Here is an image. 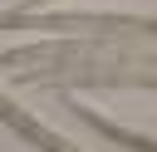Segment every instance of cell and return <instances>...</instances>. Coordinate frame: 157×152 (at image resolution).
<instances>
[{
  "instance_id": "obj_1",
  "label": "cell",
  "mask_w": 157,
  "mask_h": 152,
  "mask_svg": "<svg viewBox=\"0 0 157 152\" xmlns=\"http://www.w3.org/2000/svg\"><path fill=\"white\" fill-rule=\"evenodd\" d=\"M142 29L152 34V20H118V15H49V20H34V15H0V29Z\"/></svg>"
},
{
  "instance_id": "obj_3",
  "label": "cell",
  "mask_w": 157,
  "mask_h": 152,
  "mask_svg": "<svg viewBox=\"0 0 157 152\" xmlns=\"http://www.w3.org/2000/svg\"><path fill=\"white\" fill-rule=\"evenodd\" d=\"M69 103V113L78 118V123H88V127H98L108 142H118V147H132V152H157L152 147V137H142V132H128V127H118V123H108V118H98L93 108H83V103H74V98H64Z\"/></svg>"
},
{
  "instance_id": "obj_2",
  "label": "cell",
  "mask_w": 157,
  "mask_h": 152,
  "mask_svg": "<svg viewBox=\"0 0 157 152\" xmlns=\"http://www.w3.org/2000/svg\"><path fill=\"white\" fill-rule=\"evenodd\" d=\"M0 123H5V127H15V132H20L25 142H34L39 152H78L74 142H64L59 132H49V127H44L39 118H29L25 108H15L10 98H0Z\"/></svg>"
}]
</instances>
